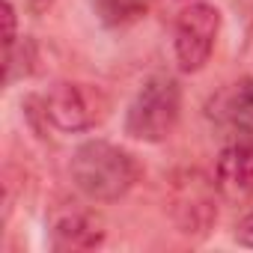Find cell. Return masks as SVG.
I'll list each match as a JSON object with an SVG mask.
<instances>
[{
    "instance_id": "3957f363",
    "label": "cell",
    "mask_w": 253,
    "mask_h": 253,
    "mask_svg": "<svg viewBox=\"0 0 253 253\" xmlns=\"http://www.w3.org/2000/svg\"><path fill=\"white\" fill-rule=\"evenodd\" d=\"M42 107H45V119L54 128L72 134V131H86L95 122L104 119L107 98H104L101 89H95L89 84L60 81L45 92Z\"/></svg>"
},
{
    "instance_id": "7c38bea8",
    "label": "cell",
    "mask_w": 253,
    "mask_h": 253,
    "mask_svg": "<svg viewBox=\"0 0 253 253\" xmlns=\"http://www.w3.org/2000/svg\"><path fill=\"white\" fill-rule=\"evenodd\" d=\"M51 3H54V0H24V9L33 12V15H42Z\"/></svg>"
},
{
    "instance_id": "30bf717a",
    "label": "cell",
    "mask_w": 253,
    "mask_h": 253,
    "mask_svg": "<svg viewBox=\"0 0 253 253\" xmlns=\"http://www.w3.org/2000/svg\"><path fill=\"white\" fill-rule=\"evenodd\" d=\"M15 3L12 0H3V57L12 54L15 48Z\"/></svg>"
},
{
    "instance_id": "277c9868",
    "label": "cell",
    "mask_w": 253,
    "mask_h": 253,
    "mask_svg": "<svg viewBox=\"0 0 253 253\" xmlns=\"http://www.w3.org/2000/svg\"><path fill=\"white\" fill-rule=\"evenodd\" d=\"M220 33V12L209 3H191L179 12L176 18V30H173V51H176V63L185 75L200 72L214 51Z\"/></svg>"
},
{
    "instance_id": "ba28073f",
    "label": "cell",
    "mask_w": 253,
    "mask_h": 253,
    "mask_svg": "<svg viewBox=\"0 0 253 253\" xmlns=\"http://www.w3.org/2000/svg\"><path fill=\"white\" fill-rule=\"evenodd\" d=\"M223 119L229 122V128L241 134H253V78L229 89L226 104H223Z\"/></svg>"
},
{
    "instance_id": "9c48e42d",
    "label": "cell",
    "mask_w": 253,
    "mask_h": 253,
    "mask_svg": "<svg viewBox=\"0 0 253 253\" xmlns=\"http://www.w3.org/2000/svg\"><path fill=\"white\" fill-rule=\"evenodd\" d=\"M92 9L101 24L125 27V24H134L146 12V3L143 0H92Z\"/></svg>"
},
{
    "instance_id": "5b68a950",
    "label": "cell",
    "mask_w": 253,
    "mask_h": 253,
    "mask_svg": "<svg viewBox=\"0 0 253 253\" xmlns=\"http://www.w3.org/2000/svg\"><path fill=\"white\" fill-rule=\"evenodd\" d=\"M170 211H173V220H176V226H179L182 235L203 238L211 229V223L217 220V206H214L211 188L200 179V173H188L176 185Z\"/></svg>"
},
{
    "instance_id": "52a82bcc",
    "label": "cell",
    "mask_w": 253,
    "mask_h": 253,
    "mask_svg": "<svg viewBox=\"0 0 253 253\" xmlns=\"http://www.w3.org/2000/svg\"><path fill=\"white\" fill-rule=\"evenodd\" d=\"M107 229L98 214L92 211H66L51 226L54 250H92L101 247Z\"/></svg>"
},
{
    "instance_id": "6da1fadb",
    "label": "cell",
    "mask_w": 253,
    "mask_h": 253,
    "mask_svg": "<svg viewBox=\"0 0 253 253\" xmlns=\"http://www.w3.org/2000/svg\"><path fill=\"white\" fill-rule=\"evenodd\" d=\"M75 188L92 203H116L128 194L140 176L137 161L107 140H86L75 149L69 164Z\"/></svg>"
},
{
    "instance_id": "8fae6325",
    "label": "cell",
    "mask_w": 253,
    "mask_h": 253,
    "mask_svg": "<svg viewBox=\"0 0 253 253\" xmlns=\"http://www.w3.org/2000/svg\"><path fill=\"white\" fill-rule=\"evenodd\" d=\"M235 241L244 244V247H253V214H247V217L238 223V229H235Z\"/></svg>"
},
{
    "instance_id": "8992f818",
    "label": "cell",
    "mask_w": 253,
    "mask_h": 253,
    "mask_svg": "<svg viewBox=\"0 0 253 253\" xmlns=\"http://www.w3.org/2000/svg\"><path fill=\"white\" fill-rule=\"evenodd\" d=\"M214 188L226 200H244L253 194V140H238L217 155Z\"/></svg>"
},
{
    "instance_id": "7a4b0ae2",
    "label": "cell",
    "mask_w": 253,
    "mask_h": 253,
    "mask_svg": "<svg viewBox=\"0 0 253 253\" xmlns=\"http://www.w3.org/2000/svg\"><path fill=\"white\" fill-rule=\"evenodd\" d=\"M182 116V86L170 75H152L125 113V134L140 143H161L167 140Z\"/></svg>"
}]
</instances>
